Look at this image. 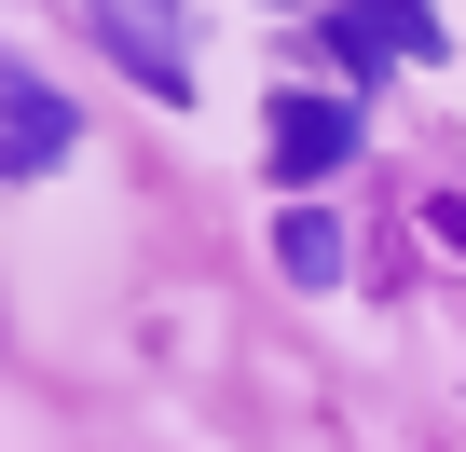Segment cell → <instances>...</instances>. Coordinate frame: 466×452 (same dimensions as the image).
<instances>
[{"label":"cell","mask_w":466,"mask_h":452,"mask_svg":"<svg viewBox=\"0 0 466 452\" xmlns=\"http://www.w3.org/2000/svg\"><path fill=\"white\" fill-rule=\"evenodd\" d=\"M357 137H370V124H357V96H316V83H289V96L261 110V151H275V178H289V192L343 178V165H357Z\"/></svg>","instance_id":"obj_1"},{"label":"cell","mask_w":466,"mask_h":452,"mask_svg":"<svg viewBox=\"0 0 466 452\" xmlns=\"http://www.w3.org/2000/svg\"><path fill=\"white\" fill-rule=\"evenodd\" d=\"M96 42H110L165 110H192V15H178V0H96Z\"/></svg>","instance_id":"obj_2"},{"label":"cell","mask_w":466,"mask_h":452,"mask_svg":"<svg viewBox=\"0 0 466 452\" xmlns=\"http://www.w3.org/2000/svg\"><path fill=\"white\" fill-rule=\"evenodd\" d=\"M398 55H439V15H425V0H329V69L343 83H370Z\"/></svg>","instance_id":"obj_3"},{"label":"cell","mask_w":466,"mask_h":452,"mask_svg":"<svg viewBox=\"0 0 466 452\" xmlns=\"http://www.w3.org/2000/svg\"><path fill=\"white\" fill-rule=\"evenodd\" d=\"M69 96L56 83H28V69H0V165H69Z\"/></svg>","instance_id":"obj_4"},{"label":"cell","mask_w":466,"mask_h":452,"mask_svg":"<svg viewBox=\"0 0 466 452\" xmlns=\"http://www.w3.org/2000/svg\"><path fill=\"white\" fill-rule=\"evenodd\" d=\"M275 261H289L302 288H343V219H316V206H302L289 234H275Z\"/></svg>","instance_id":"obj_5"},{"label":"cell","mask_w":466,"mask_h":452,"mask_svg":"<svg viewBox=\"0 0 466 452\" xmlns=\"http://www.w3.org/2000/svg\"><path fill=\"white\" fill-rule=\"evenodd\" d=\"M425 234H439V247H466V192H425Z\"/></svg>","instance_id":"obj_6"}]
</instances>
